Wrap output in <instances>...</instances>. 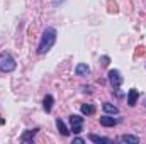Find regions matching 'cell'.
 <instances>
[{
    "label": "cell",
    "instance_id": "5",
    "mask_svg": "<svg viewBox=\"0 0 146 144\" xmlns=\"http://www.w3.org/2000/svg\"><path fill=\"white\" fill-rule=\"evenodd\" d=\"M138 97H139V92H138L136 88H131V90L127 92V104H129V107H134V105H136Z\"/></svg>",
    "mask_w": 146,
    "mask_h": 144
},
{
    "label": "cell",
    "instance_id": "16",
    "mask_svg": "<svg viewBox=\"0 0 146 144\" xmlns=\"http://www.w3.org/2000/svg\"><path fill=\"white\" fill-rule=\"evenodd\" d=\"M73 143H78V144H82V143H83V139H82V137H75V139H73Z\"/></svg>",
    "mask_w": 146,
    "mask_h": 144
},
{
    "label": "cell",
    "instance_id": "7",
    "mask_svg": "<svg viewBox=\"0 0 146 144\" xmlns=\"http://www.w3.org/2000/svg\"><path fill=\"white\" fill-rule=\"evenodd\" d=\"M37 129H31V131H26L22 136H21V141L22 143H31L33 139H34V136H36Z\"/></svg>",
    "mask_w": 146,
    "mask_h": 144
},
{
    "label": "cell",
    "instance_id": "18",
    "mask_svg": "<svg viewBox=\"0 0 146 144\" xmlns=\"http://www.w3.org/2000/svg\"><path fill=\"white\" fill-rule=\"evenodd\" d=\"M145 105H146V100H145Z\"/></svg>",
    "mask_w": 146,
    "mask_h": 144
},
{
    "label": "cell",
    "instance_id": "13",
    "mask_svg": "<svg viewBox=\"0 0 146 144\" xmlns=\"http://www.w3.org/2000/svg\"><path fill=\"white\" fill-rule=\"evenodd\" d=\"M56 127H58V131L61 132V136H68V134H70V131L66 129V126H65V122H63L61 119H56Z\"/></svg>",
    "mask_w": 146,
    "mask_h": 144
},
{
    "label": "cell",
    "instance_id": "8",
    "mask_svg": "<svg viewBox=\"0 0 146 144\" xmlns=\"http://www.w3.org/2000/svg\"><path fill=\"white\" fill-rule=\"evenodd\" d=\"M75 73H76L78 76H85V75H88V73H90V68H88L85 63H78V65H76V68H75Z\"/></svg>",
    "mask_w": 146,
    "mask_h": 144
},
{
    "label": "cell",
    "instance_id": "1",
    "mask_svg": "<svg viewBox=\"0 0 146 144\" xmlns=\"http://www.w3.org/2000/svg\"><path fill=\"white\" fill-rule=\"evenodd\" d=\"M54 42H56V29H53V27H46V31L42 32L41 41H39L37 53H39V54L48 53V51L53 48V44H54Z\"/></svg>",
    "mask_w": 146,
    "mask_h": 144
},
{
    "label": "cell",
    "instance_id": "2",
    "mask_svg": "<svg viewBox=\"0 0 146 144\" xmlns=\"http://www.w3.org/2000/svg\"><path fill=\"white\" fill-rule=\"evenodd\" d=\"M15 59L9 54V53H0V71L10 73L15 70Z\"/></svg>",
    "mask_w": 146,
    "mask_h": 144
},
{
    "label": "cell",
    "instance_id": "9",
    "mask_svg": "<svg viewBox=\"0 0 146 144\" xmlns=\"http://www.w3.org/2000/svg\"><path fill=\"white\" fill-rule=\"evenodd\" d=\"M88 137H90V141H92V143H97V144H110V143H112L110 139L102 137V136H97V134H90Z\"/></svg>",
    "mask_w": 146,
    "mask_h": 144
},
{
    "label": "cell",
    "instance_id": "11",
    "mask_svg": "<svg viewBox=\"0 0 146 144\" xmlns=\"http://www.w3.org/2000/svg\"><path fill=\"white\" fill-rule=\"evenodd\" d=\"M53 102H54V98L51 97V95H46L44 97V100H42V107L46 112H51V108H53Z\"/></svg>",
    "mask_w": 146,
    "mask_h": 144
},
{
    "label": "cell",
    "instance_id": "15",
    "mask_svg": "<svg viewBox=\"0 0 146 144\" xmlns=\"http://www.w3.org/2000/svg\"><path fill=\"white\" fill-rule=\"evenodd\" d=\"M100 61H102V66H107V65H109V58H107V56H104Z\"/></svg>",
    "mask_w": 146,
    "mask_h": 144
},
{
    "label": "cell",
    "instance_id": "10",
    "mask_svg": "<svg viewBox=\"0 0 146 144\" xmlns=\"http://www.w3.org/2000/svg\"><path fill=\"white\" fill-rule=\"evenodd\" d=\"M102 110L106 112V114H110V115H114V114H119V108L115 107V105H112L109 102H106L104 105H102Z\"/></svg>",
    "mask_w": 146,
    "mask_h": 144
},
{
    "label": "cell",
    "instance_id": "6",
    "mask_svg": "<svg viewBox=\"0 0 146 144\" xmlns=\"http://www.w3.org/2000/svg\"><path fill=\"white\" fill-rule=\"evenodd\" d=\"M100 124H102L104 127H114V126L117 124V119L109 117V115H104V117H100Z\"/></svg>",
    "mask_w": 146,
    "mask_h": 144
},
{
    "label": "cell",
    "instance_id": "14",
    "mask_svg": "<svg viewBox=\"0 0 146 144\" xmlns=\"http://www.w3.org/2000/svg\"><path fill=\"white\" fill-rule=\"evenodd\" d=\"M80 110H82V114H83V115H92V114L95 112V108H94V105H90V104H83Z\"/></svg>",
    "mask_w": 146,
    "mask_h": 144
},
{
    "label": "cell",
    "instance_id": "4",
    "mask_svg": "<svg viewBox=\"0 0 146 144\" xmlns=\"http://www.w3.org/2000/svg\"><path fill=\"white\" fill-rule=\"evenodd\" d=\"M109 81H110V85H112L114 88H119V87L122 85L121 71H117V70H110L109 71Z\"/></svg>",
    "mask_w": 146,
    "mask_h": 144
},
{
    "label": "cell",
    "instance_id": "3",
    "mask_svg": "<svg viewBox=\"0 0 146 144\" xmlns=\"http://www.w3.org/2000/svg\"><path fill=\"white\" fill-rule=\"evenodd\" d=\"M70 126H72V131L73 134H80L82 129H83V117L80 115H70Z\"/></svg>",
    "mask_w": 146,
    "mask_h": 144
},
{
    "label": "cell",
    "instance_id": "17",
    "mask_svg": "<svg viewBox=\"0 0 146 144\" xmlns=\"http://www.w3.org/2000/svg\"><path fill=\"white\" fill-rule=\"evenodd\" d=\"M3 122H5V119H2V117H0V126H2Z\"/></svg>",
    "mask_w": 146,
    "mask_h": 144
},
{
    "label": "cell",
    "instance_id": "12",
    "mask_svg": "<svg viewBox=\"0 0 146 144\" xmlns=\"http://www.w3.org/2000/svg\"><path fill=\"white\" fill-rule=\"evenodd\" d=\"M121 141H122V143L138 144L139 143V137H138V136H131V134H124V136H121Z\"/></svg>",
    "mask_w": 146,
    "mask_h": 144
}]
</instances>
